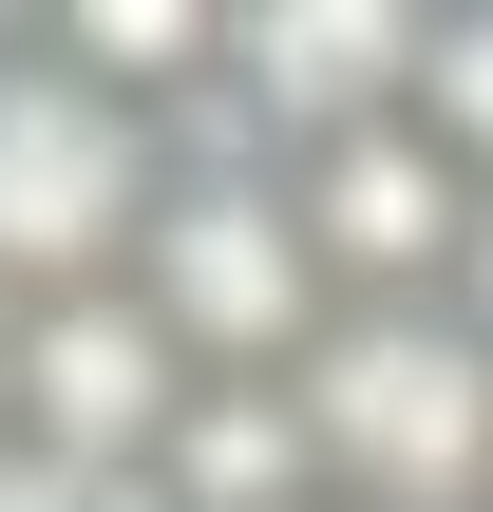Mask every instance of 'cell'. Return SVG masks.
<instances>
[{
	"mask_svg": "<svg viewBox=\"0 0 493 512\" xmlns=\"http://www.w3.org/2000/svg\"><path fill=\"white\" fill-rule=\"evenodd\" d=\"M285 399L342 512H493V342L456 304H342Z\"/></svg>",
	"mask_w": 493,
	"mask_h": 512,
	"instance_id": "1",
	"label": "cell"
},
{
	"mask_svg": "<svg viewBox=\"0 0 493 512\" xmlns=\"http://www.w3.org/2000/svg\"><path fill=\"white\" fill-rule=\"evenodd\" d=\"M190 399H209V361H190V342L133 304V266H114V285H57V304H19V456L152 475Z\"/></svg>",
	"mask_w": 493,
	"mask_h": 512,
	"instance_id": "4",
	"label": "cell"
},
{
	"mask_svg": "<svg viewBox=\"0 0 493 512\" xmlns=\"http://www.w3.org/2000/svg\"><path fill=\"white\" fill-rule=\"evenodd\" d=\"M0 512H171L152 475H76V456H19L0 437Z\"/></svg>",
	"mask_w": 493,
	"mask_h": 512,
	"instance_id": "7",
	"label": "cell"
},
{
	"mask_svg": "<svg viewBox=\"0 0 493 512\" xmlns=\"http://www.w3.org/2000/svg\"><path fill=\"white\" fill-rule=\"evenodd\" d=\"M152 494H171V512H342V494H323V437H304L285 380H209V399L171 418Z\"/></svg>",
	"mask_w": 493,
	"mask_h": 512,
	"instance_id": "5",
	"label": "cell"
},
{
	"mask_svg": "<svg viewBox=\"0 0 493 512\" xmlns=\"http://www.w3.org/2000/svg\"><path fill=\"white\" fill-rule=\"evenodd\" d=\"M133 304H152L209 380H304L323 323H342L323 228H304L285 171H171V209H152V247H133Z\"/></svg>",
	"mask_w": 493,
	"mask_h": 512,
	"instance_id": "3",
	"label": "cell"
},
{
	"mask_svg": "<svg viewBox=\"0 0 493 512\" xmlns=\"http://www.w3.org/2000/svg\"><path fill=\"white\" fill-rule=\"evenodd\" d=\"M0 437H19V304H0Z\"/></svg>",
	"mask_w": 493,
	"mask_h": 512,
	"instance_id": "9",
	"label": "cell"
},
{
	"mask_svg": "<svg viewBox=\"0 0 493 512\" xmlns=\"http://www.w3.org/2000/svg\"><path fill=\"white\" fill-rule=\"evenodd\" d=\"M437 304H456V323L493 342V190H475V247H456V285H437Z\"/></svg>",
	"mask_w": 493,
	"mask_h": 512,
	"instance_id": "8",
	"label": "cell"
},
{
	"mask_svg": "<svg viewBox=\"0 0 493 512\" xmlns=\"http://www.w3.org/2000/svg\"><path fill=\"white\" fill-rule=\"evenodd\" d=\"M171 209V133L133 95H95L57 38H0V304L114 285Z\"/></svg>",
	"mask_w": 493,
	"mask_h": 512,
	"instance_id": "2",
	"label": "cell"
},
{
	"mask_svg": "<svg viewBox=\"0 0 493 512\" xmlns=\"http://www.w3.org/2000/svg\"><path fill=\"white\" fill-rule=\"evenodd\" d=\"M418 133L493 190V0H437L418 19Z\"/></svg>",
	"mask_w": 493,
	"mask_h": 512,
	"instance_id": "6",
	"label": "cell"
}]
</instances>
